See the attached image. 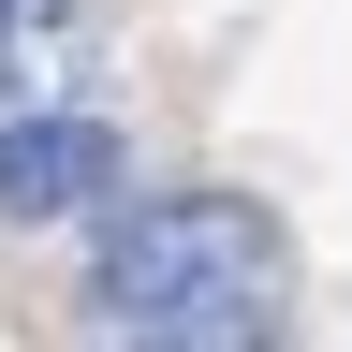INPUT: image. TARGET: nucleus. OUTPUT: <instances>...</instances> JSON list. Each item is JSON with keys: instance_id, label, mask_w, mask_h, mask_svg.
I'll return each mask as SVG.
<instances>
[{"instance_id": "obj_4", "label": "nucleus", "mask_w": 352, "mask_h": 352, "mask_svg": "<svg viewBox=\"0 0 352 352\" xmlns=\"http://www.w3.org/2000/svg\"><path fill=\"white\" fill-rule=\"evenodd\" d=\"M118 352H294V338H279V308H191V323H147Z\"/></svg>"}, {"instance_id": "obj_1", "label": "nucleus", "mask_w": 352, "mask_h": 352, "mask_svg": "<svg viewBox=\"0 0 352 352\" xmlns=\"http://www.w3.org/2000/svg\"><path fill=\"white\" fill-rule=\"evenodd\" d=\"M191 308H279V220L250 191H147L88 250V323L103 338L191 323Z\"/></svg>"}, {"instance_id": "obj_2", "label": "nucleus", "mask_w": 352, "mask_h": 352, "mask_svg": "<svg viewBox=\"0 0 352 352\" xmlns=\"http://www.w3.org/2000/svg\"><path fill=\"white\" fill-rule=\"evenodd\" d=\"M132 191V132L103 118H0V220H88Z\"/></svg>"}, {"instance_id": "obj_3", "label": "nucleus", "mask_w": 352, "mask_h": 352, "mask_svg": "<svg viewBox=\"0 0 352 352\" xmlns=\"http://www.w3.org/2000/svg\"><path fill=\"white\" fill-rule=\"evenodd\" d=\"M88 44H103V0H0V103L59 118V88L88 74Z\"/></svg>"}]
</instances>
